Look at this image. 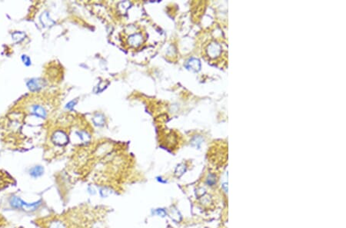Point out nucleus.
<instances>
[{"label": "nucleus", "mask_w": 346, "mask_h": 228, "mask_svg": "<svg viewBox=\"0 0 346 228\" xmlns=\"http://www.w3.org/2000/svg\"><path fill=\"white\" fill-rule=\"evenodd\" d=\"M145 35L141 31H134L132 32L129 33L127 36L126 42L129 46V48H138L144 43L145 41Z\"/></svg>", "instance_id": "f257e3e1"}, {"label": "nucleus", "mask_w": 346, "mask_h": 228, "mask_svg": "<svg viewBox=\"0 0 346 228\" xmlns=\"http://www.w3.org/2000/svg\"><path fill=\"white\" fill-rule=\"evenodd\" d=\"M222 50V46H220L219 44L216 42V41H212L207 47L206 52L209 58L216 59V58L218 57L221 55Z\"/></svg>", "instance_id": "f03ea898"}, {"label": "nucleus", "mask_w": 346, "mask_h": 228, "mask_svg": "<svg viewBox=\"0 0 346 228\" xmlns=\"http://www.w3.org/2000/svg\"><path fill=\"white\" fill-rule=\"evenodd\" d=\"M52 141L54 142L57 145H65L68 143L69 141V137L68 135H66V133H65L62 131H57L54 133V135H52Z\"/></svg>", "instance_id": "7ed1b4c3"}, {"label": "nucleus", "mask_w": 346, "mask_h": 228, "mask_svg": "<svg viewBox=\"0 0 346 228\" xmlns=\"http://www.w3.org/2000/svg\"><path fill=\"white\" fill-rule=\"evenodd\" d=\"M24 200L16 195H12L9 199V204L12 208L15 210H22Z\"/></svg>", "instance_id": "20e7f679"}, {"label": "nucleus", "mask_w": 346, "mask_h": 228, "mask_svg": "<svg viewBox=\"0 0 346 228\" xmlns=\"http://www.w3.org/2000/svg\"><path fill=\"white\" fill-rule=\"evenodd\" d=\"M27 86L32 91H39L44 86V82L39 78H33L27 82Z\"/></svg>", "instance_id": "39448f33"}, {"label": "nucleus", "mask_w": 346, "mask_h": 228, "mask_svg": "<svg viewBox=\"0 0 346 228\" xmlns=\"http://www.w3.org/2000/svg\"><path fill=\"white\" fill-rule=\"evenodd\" d=\"M185 67L188 69L192 70L193 72H198L201 69V62L198 59L191 58L187 61L185 64Z\"/></svg>", "instance_id": "423d86ee"}, {"label": "nucleus", "mask_w": 346, "mask_h": 228, "mask_svg": "<svg viewBox=\"0 0 346 228\" xmlns=\"http://www.w3.org/2000/svg\"><path fill=\"white\" fill-rule=\"evenodd\" d=\"M42 200H39L38 201H35V202L28 203L24 201L23 203V207H22V210L23 211H28V212H33L35 211L36 210L39 208V207L42 205Z\"/></svg>", "instance_id": "0eeeda50"}, {"label": "nucleus", "mask_w": 346, "mask_h": 228, "mask_svg": "<svg viewBox=\"0 0 346 228\" xmlns=\"http://www.w3.org/2000/svg\"><path fill=\"white\" fill-rule=\"evenodd\" d=\"M44 173V168L43 167H42L40 165H37L35 167H32L29 170V174L31 177H33L34 178H37L39 177H41Z\"/></svg>", "instance_id": "6e6552de"}, {"label": "nucleus", "mask_w": 346, "mask_h": 228, "mask_svg": "<svg viewBox=\"0 0 346 228\" xmlns=\"http://www.w3.org/2000/svg\"><path fill=\"white\" fill-rule=\"evenodd\" d=\"M32 109H33V112L35 114L36 116H38V117H42V118L46 117V109L44 108L42 106H41V105H38V104H35V105H33V108H32Z\"/></svg>", "instance_id": "1a4fd4ad"}, {"label": "nucleus", "mask_w": 346, "mask_h": 228, "mask_svg": "<svg viewBox=\"0 0 346 228\" xmlns=\"http://www.w3.org/2000/svg\"><path fill=\"white\" fill-rule=\"evenodd\" d=\"M40 19H41V22L42 25H44L45 26H51L53 24H55V22L51 19L48 12H44L41 15Z\"/></svg>", "instance_id": "9d476101"}, {"label": "nucleus", "mask_w": 346, "mask_h": 228, "mask_svg": "<svg viewBox=\"0 0 346 228\" xmlns=\"http://www.w3.org/2000/svg\"><path fill=\"white\" fill-rule=\"evenodd\" d=\"M92 121H93L94 124H96V125H97V126H103L105 124L104 115H103V114H96V115L94 116Z\"/></svg>", "instance_id": "9b49d317"}, {"label": "nucleus", "mask_w": 346, "mask_h": 228, "mask_svg": "<svg viewBox=\"0 0 346 228\" xmlns=\"http://www.w3.org/2000/svg\"><path fill=\"white\" fill-rule=\"evenodd\" d=\"M48 228H67L64 222L61 221L60 220H52L49 222L48 225Z\"/></svg>", "instance_id": "f8f14e48"}, {"label": "nucleus", "mask_w": 346, "mask_h": 228, "mask_svg": "<svg viewBox=\"0 0 346 228\" xmlns=\"http://www.w3.org/2000/svg\"><path fill=\"white\" fill-rule=\"evenodd\" d=\"M77 135H78V137L82 140V141H83V142H85V143L89 142V141H90V139H91V137H90L89 134L88 132H86V131H78V132H77Z\"/></svg>", "instance_id": "ddd939ff"}, {"label": "nucleus", "mask_w": 346, "mask_h": 228, "mask_svg": "<svg viewBox=\"0 0 346 228\" xmlns=\"http://www.w3.org/2000/svg\"><path fill=\"white\" fill-rule=\"evenodd\" d=\"M131 3L130 2H120L119 4V10L121 13H125L128 9V8H130Z\"/></svg>", "instance_id": "4468645a"}, {"label": "nucleus", "mask_w": 346, "mask_h": 228, "mask_svg": "<svg viewBox=\"0 0 346 228\" xmlns=\"http://www.w3.org/2000/svg\"><path fill=\"white\" fill-rule=\"evenodd\" d=\"M186 171V166L184 164H181L178 165V167L175 169V174L177 177H181Z\"/></svg>", "instance_id": "2eb2a0df"}, {"label": "nucleus", "mask_w": 346, "mask_h": 228, "mask_svg": "<svg viewBox=\"0 0 346 228\" xmlns=\"http://www.w3.org/2000/svg\"><path fill=\"white\" fill-rule=\"evenodd\" d=\"M216 183V176L214 174H209L208 178H207V184L210 186H212Z\"/></svg>", "instance_id": "dca6fc26"}, {"label": "nucleus", "mask_w": 346, "mask_h": 228, "mask_svg": "<svg viewBox=\"0 0 346 228\" xmlns=\"http://www.w3.org/2000/svg\"><path fill=\"white\" fill-rule=\"evenodd\" d=\"M22 60L26 66H29L31 65V59H29V57L26 55H22Z\"/></svg>", "instance_id": "f3484780"}, {"label": "nucleus", "mask_w": 346, "mask_h": 228, "mask_svg": "<svg viewBox=\"0 0 346 228\" xmlns=\"http://www.w3.org/2000/svg\"><path fill=\"white\" fill-rule=\"evenodd\" d=\"M155 213L158 216H161V217H165L166 215V212L163 209H157L155 211Z\"/></svg>", "instance_id": "a211bd4d"}, {"label": "nucleus", "mask_w": 346, "mask_h": 228, "mask_svg": "<svg viewBox=\"0 0 346 228\" xmlns=\"http://www.w3.org/2000/svg\"><path fill=\"white\" fill-rule=\"evenodd\" d=\"M76 103H77V101H71V102H69V103L66 104V108L72 110V109H73V108H74V106L76 105Z\"/></svg>", "instance_id": "6ab92c4d"}]
</instances>
